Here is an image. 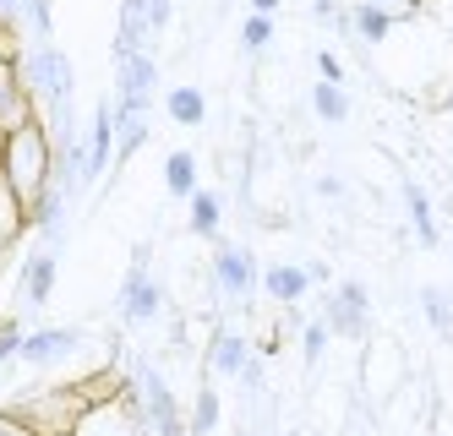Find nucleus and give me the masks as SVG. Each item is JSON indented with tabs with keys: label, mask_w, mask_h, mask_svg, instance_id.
I'll return each mask as SVG.
<instances>
[{
	"label": "nucleus",
	"mask_w": 453,
	"mask_h": 436,
	"mask_svg": "<svg viewBox=\"0 0 453 436\" xmlns=\"http://www.w3.org/2000/svg\"><path fill=\"white\" fill-rule=\"evenodd\" d=\"M22 322L17 317H6V322H0V365H6V360H17V344H22Z\"/></svg>",
	"instance_id": "bb28decb"
},
{
	"label": "nucleus",
	"mask_w": 453,
	"mask_h": 436,
	"mask_svg": "<svg viewBox=\"0 0 453 436\" xmlns=\"http://www.w3.org/2000/svg\"><path fill=\"white\" fill-rule=\"evenodd\" d=\"M0 180L12 186L22 213H34V203L50 191V180H55V148H50L39 120H27V126H17V131L0 137Z\"/></svg>",
	"instance_id": "f257e3e1"
},
{
	"label": "nucleus",
	"mask_w": 453,
	"mask_h": 436,
	"mask_svg": "<svg viewBox=\"0 0 453 436\" xmlns=\"http://www.w3.org/2000/svg\"><path fill=\"white\" fill-rule=\"evenodd\" d=\"M82 142H88V180H99L110 170V158H115V110L110 104L93 110V131Z\"/></svg>",
	"instance_id": "9b49d317"
},
{
	"label": "nucleus",
	"mask_w": 453,
	"mask_h": 436,
	"mask_svg": "<svg viewBox=\"0 0 453 436\" xmlns=\"http://www.w3.org/2000/svg\"><path fill=\"white\" fill-rule=\"evenodd\" d=\"M165 186H170V196H186L191 203V191H197V158H191L186 148H175L165 158Z\"/></svg>",
	"instance_id": "f3484780"
},
{
	"label": "nucleus",
	"mask_w": 453,
	"mask_h": 436,
	"mask_svg": "<svg viewBox=\"0 0 453 436\" xmlns=\"http://www.w3.org/2000/svg\"><path fill=\"white\" fill-rule=\"evenodd\" d=\"M82 344V327H34V333H22V344H17V360L22 365H60L66 355H77Z\"/></svg>",
	"instance_id": "423d86ee"
},
{
	"label": "nucleus",
	"mask_w": 453,
	"mask_h": 436,
	"mask_svg": "<svg viewBox=\"0 0 453 436\" xmlns=\"http://www.w3.org/2000/svg\"><path fill=\"white\" fill-rule=\"evenodd\" d=\"M322 349H328V322H306V333H301V355H306V365H317Z\"/></svg>",
	"instance_id": "393cba45"
},
{
	"label": "nucleus",
	"mask_w": 453,
	"mask_h": 436,
	"mask_svg": "<svg viewBox=\"0 0 453 436\" xmlns=\"http://www.w3.org/2000/svg\"><path fill=\"white\" fill-rule=\"evenodd\" d=\"M153 88H158V65H153L148 50L115 60V110H148Z\"/></svg>",
	"instance_id": "39448f33"
},
{
	"label": "nucleus",
	"mask_w": 453,
	"mask_h": 436,
	"mask_svg": "<svg viewBox=\"0 0 453 436\" xmlns=\"http://www.w3.org/2000/svg\"><path fill=\"white\" fill-rule=\"evenodd\" d=\"M165 110H170L175 126H203L208 120V98H203V88H170Z\"/></svg>",
	"instance_id": "4468645a"
},
{
	"label": "nucleus",
	"mask_w": 453,
	"mask_h": 436,
	"mask_svg": "<svg viewBox=\"0 0 453 436\" xmlns=\"http://www.w3.org/2000/svg\"><path fill=\"white\" fill-rule=\"evenodd\" d=\"M366 306H372V300H366V289L361 284H339L334 289V300H328V333H349V339H355V333H366Z\"/></svg>",
	"instance_id": "9d476101"
},
{
	"label": "nucleus",
	"mask_w": 453,
	"mask_h": 436,
	"mask_svg": "<svg viewBox=\"0 0 453 436\" xmlns=\"http://www.w3.org/2000/svg\"><path fill=\"white\" fill-rule=\"evenodd\" d=\"M55 273H60V251H34L22 262V311H39L50 306V294H55Z\"/></svg>",
	"instance_id": "1a4fd4ad"
},
{
	"label": "nucleus",
	"mask_w": 453,
	"mask_h": 436,
	"mask_svg": "<svg viewBox=\"0 0 453 436\" xmlns=\"http://www.w3.org/2000/svg\"><path fill=\"white\" fill-rule=\"evenodd\" d=\"M170 22V0H148V33H158Z\"/></svg>",
	"instance_id": "7c9ffc66"
},
{
	"label": "nucleus",
	"mask_w": 453,
	"mask_h": 436,
	"mask_svg": "<svg viewBox=\"0 0 453 436\" xmlns=\"http://www.w3.org/2000/svg\"><path fill=\"white\" fill-rule=\"evenodd\" d=\"M317 72H322V82H339V77H344V65H339V55L322 50V55H317Z\"/></svg>",
	"instance_id": "c756f323"
},
{
	"label": "nucleus",
	"mask_w": 453,
	"mask_h": 436,
	"mask_svg": "<svg viewBox=\"0 0 453 436\" xmlns=\"http://www.w3.org/2000/svg\"><path fill=\"white\" fill-rule=\"evenodd\" d=\"M0 262H6V246H0Z\"/></svg>",
	"instance_id": "473e14b6"
},
{
	"label": "nucleus",
	"mask_w": 453,
	"mask_h": 436,
	"mask_svg": "<svg viewBox=\"0 0 453 436\" xmlns=\"http://www.w3.org/2000/svg\"><path fill=\"white\" fill-rule=\"evenodd\" d=\"M377 6H382V0H377Z\"/></svg>",
	"instance_id": "72a5a7b5"
},
{
	"label": "nucleus",
	"mask_w": 453,
	"mask_h": 436,
	"mask_svg": "<svg viewBox=\"0 0 453 436\" xmlns=\"http://www.w3.org/2000/svg\"><path fill=\"white\" fill-rule=\"evenodd\" d=\"M349 22H355V33H361L366 44H382V39H388V27H394V11L377 6V0H355Z\"/></svg>",
	"instance_id": "2eb2a0df"
},
{
	"label": "nucleus",
	"mask_w": 453,
	"mask_h": 436,
	"mask_svg": "<svg viewBox=\"0 0 453 436\" xmlns=\"http://www.w3.org/2000/svg\"><path fill=\"white\" fill-rule=\"evenodd\" d=\"M72 436H153V431H148V420H142V409H137L132 387H120V393L99 398V404H88V409L77 415Z\"/></svg>",
	"instance_id": "7ed1b4c3"
},
{
	"label": "nucleus",
	"mask_w": 453,
	"mask_h": 436,
	"mask_svg": "<svg viewBox=\"0 0 453 436\" xmlns=\"http://www.w3.org/2000/svg\"><path fill=\"white\" fill-rule=\"evenodd\" d=\"M279 11V0H251V17H273Z\"/></svg>",
	"instance_id": "2f4dec72"
},
{
	"label": "nucleus",
	"mask_w": 453,
	"mask_h": 436,
	"mask_svg": "<svg viewBox=\"0 0 453 436\" xmlns=\"http://www.w3.org/2000/svg\"><path fill=\"white\" fill-rule=\"evenodd\" d=\"M213 284L230 294V300H246L251 284H257V262L246 246H219L213 251Z\"/></svg>",
	"instance_id": "0eeeda50"
},
{
	"label": "nucleus",
	"mask_w": 453,
	"mask_h": 436,
	"mask_svg": "<svg viewBox=\"0 0 453 436\" xmlns=\"http://www.w3.org/2000/svg\"><path fill=\"white\" fill-rule=\"evenodd\" d=\"M213 425H219V393L203 387V393H197V409H191V436H208Z\"/></svg>",
	"instance_id": "4be33fe9"
},
{
	"label": "nucleus",
	"mask_w": 453,
	"mask_h": 436,
	"mask_svg": "<svg viewBox=\"0 0 453 436\" xmlns=\"http://www.w3.org/2000/svg\"><path fill=\"white\" fill-rule=\"evenodd\" d=\"M0 39L22 44V0H0Z\"/></svg>",
	"instance_id": "a878e982"
},
{
	"label": "nucleus",
	"mask_w": 453,
	"mask_h": 436,
	"mask_svg": "<svg viewBox=\"0 0 453 436\" xmlns=\"http://www.w3.org/2000/svg\"><path fill=\"white\" fill-rule=\"evenodd\" d=\"M22 27H27L22 44H50V0H22Z\"/></svg>",
	"instance_id": "412c9836"
},
{
	"label": "nucleus",
	"mask_w": 453,
	"mask_h": 436,
	"mask_svg": "<svg viewBox=\"0 0 453 436\" xmlns=\"http://www.w3.org/2000/svg\"><path fill=\"white\" fill-rule=\"evenodd\" d=\"M22 229H27V213H22V203L12 196V186L0 180V246H12Z\"/></svg>",
	"instance_id": "aec40b11"
},
{
	"label": "nucleus",
	"mask_w": 453,
	"mask_h": 436,
	"mask_svg": "<svg viewBox=\"0 0 453 436\" xmlns=\"http://www.w3.org/2000/svg\"><path fill=\"white\" fill-rule=\"evenodd\" d=\"M132 398H137V409H142L153 436H186L180 409H175V393H170L165 377H158V365H148V360L132 365Z\"/></svg>",
	"instance_id": "f03ea898"
},
{
	"label": "nucleus",
	"mask_w": 453,
	"mask_h": 436,
	"mask_svg": "<svg viewBox=\"0 0 453 436\" xmlns=\"http://www.w3.org/2000/svg\"><path fill=\"white\" fill-rule=\"evenodd\" d=\"M219 213H224V208H219V196H213V191H203V186L191 191V234H203V241H219Z\"/></svg>",
	"instance_id": "a211bd4d"
},
{
	"label": "nucleus",
	"mask_w": 453,
	"mask_h": 436,
	"mask_svg": "<svg viewBox=\"0 0 453 436\" xmlns=\"http://www.w3.org/2000/svg\"><path fill=\"white\" fill-rule=\"evenodd\" d=\"M158 306H165V289L148 273V246H137L132 267H126V284H120V317L126 322H153Z\"/></svg>",
	"instance_id": "20e7f679"
},
{
	"label": "nucleus",
	"mask_w": 453,
	"mask_h": 436,
	"mask_svg": "<svg viewBox=\"0 0 453 436\" xmlns=\"http://www.w3.org/2000/svg\"><path fill=\"white\" fill-rule=\"evenodd\" d=\"M208 365H213L219 377H246V365H251V344L241 339V333L219 327V333H213V349H208Z\"/></svg>",
	"instance_id": "f8f14e48"
},
{
	"label": "nucleus",
	"mask_w": 453,
	"mask_h": 436,
	"mask_svg": "<svg viewBox=\"0 0 453 436\" xmlns=\"http://www.w3.org/2000/svg\"><path fill=\"white\" fill-rule=\"evenodd\" d=\"M263 289L279 300V306H296V300H306L311 279H306V267H296V262H273L263 273Z\"/></svg>",
	"instance_id": "ddd939ff"
},
{
	"label": "nucleus",
	"mask_w": 453,
	"mask_h": 436,
	"mask_svg": "<svg viewBox=\"0 0 453 436\" xmlns=\"http://www.w3.org/2000/svg\"><path fill=\"white\" fill-rule=\"evenodd\" d=\"M241 44H246L251 55H263V50L273 44V17H246V27H241Z\"/></svg>",
	"instance_id": "5701e85b"
},
{
	"label": "nucleus",
	"mask_w": 453,
	"mask_h": 436,
	"mask_svg": "<svg viewBox=\"0 0 453 436\" xmlns=\"http://www.w3.org/2000/svg\"><path fill=\"white\" fill-rule=\"evenodd\" d=\"M27 120H34V98H27V88L17 77V60L0 55V137L17 131V126H27Z\"/></svg>",
	"instance_id": "6e6552de"
},
{
	"label": "nucleus",
	"mask_w": 453,
	"mask_h": 436,
	"mask_svg": "<svg viewBox=\"0 0 453 436\" xmlns=\"http://www.w3.org/2000/svg\"><path fill=\"white\" fill-rule=\"evenodd\" d=\"M311 110H317L322 120L339 126V120H349V98H344L339 82H317V88H311Z\"/></svg>",
	"instance_id": "6ab92c4d"
},
{
	"label": "nucleus",
	"mask_w": 453,
	"mask_h": 436,
	"mask_svg": "<svg viewBox=\"0 0 453 436\" xmlns=\"http://www.w3.org/2000/svg\"><path fill=\"white\" fill-rule=\"evenodd\" d=\"M311 11H317L322 22H339V27H349V17L339 11V0H311Z\"/></svg>",
	"instance_id": "cd10ccee"
},
{
	"label": "nucleus",
	"mask_w": 453,
	"mask_h": 436,
	"mask_svg": "<svg viewBox=\"0 0 453 436\" xmlns=\"http://www.w3.org/2000/svg\"><path fill=\"white\" fill-rule=\"evenodd\" d=\"M404 208H410V224H415V241L420 246H437V218H432V203L415 180H404Z\"/></svg>",
	"instance_id": "dca6fc26"
},
{
	"label": "nucleus",
	"mask_w": 453,
	"mask_h": 436,
	"mask_svg": "<svg viewBox=\"0 0 453 436\" xmlns=\"http://www.w3.org/2000/svg\"><path fill=\"white\" fill-rule=\"evenodd\" d=\"M0 436H39V431H34V425H22L12 409H0Z\"/></svg>",
	"instance_id": "c85d7f7f"
},
{
	"label": "nucleus",
	"mask_w": 453,
	"mask_h": 436,
	"mask_svg": "<svg viewBox=\"0 0 453 436\" xmlns=\"http://www.w3.org/2000/svg\"><path fill=\"white\" fill-rule=\"evenodd\" d=\"M420 300H426V322L442 327V333H453V300L442 289H420Z\"/></svg>",
	"instance_id": "b1692460"
}]
</instances>
